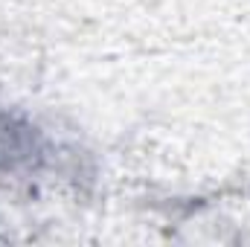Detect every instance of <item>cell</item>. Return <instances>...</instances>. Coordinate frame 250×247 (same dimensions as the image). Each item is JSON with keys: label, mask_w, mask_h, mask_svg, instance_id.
Instances as JSON below:
<instances>
[{"label": "cell", "mask_w": 250, "mask_h": 247, "mask_svg": "<svg viewBox=\"0 0 250 247\" xmlns=\"http://www.w3.org/2000/svg\"><path fill=\"white\" fill-rule=\"evenodd\" d=\"M47 154V140L32 123L0 111V172L35 169Z\"/></svg>", "instance_id": "cell-1"}]
</instances>
